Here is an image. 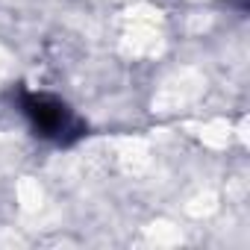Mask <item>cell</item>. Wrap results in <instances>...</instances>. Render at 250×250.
Wrapping results in <instances>:
<instances>
[{
	"mask_svg": "<svg viewBox=\"0 0 250 250\" xmlns=\"http://www.w3.org/2000/svg\"><path fill=\"white\" fill-rule=\"evenodd\" d=\"M18 106H21V115L27 118V124L33 127V133L44 142L74 145L77 139L85 136V124L80 121V115L56 94L21 88L18 91Z\"/></svg>",
	"mask_w": 250,
	"mask_h": 250,
	"instance_id": "6da1fadb",
	"label": "cell"
}]
</instances>
